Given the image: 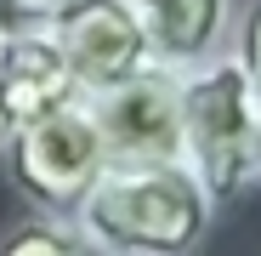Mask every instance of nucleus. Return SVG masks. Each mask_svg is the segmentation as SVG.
Returning a JSON list of instances; mask_svg holds the SVG:
<instances>
[{
	"mask_svg": "<svg viewBox=\"0 0 261 256\" xmlns=\"http://www.w3.org/2000/svg\"><path fill=\"white\" fill-rule=\"evenodd\" d=\"M216 205L199 177L170 165H108L74 211V234L91 256H193Z\"/></svg>",
	"mask_w": 261,
	"mask_h": 256,
	"instance_id": "f257e3e1",
	"label": "nucleus"
},
{
	"mask_svg": "<svg viewBox=\"0 0 261 256\" xmlns=\"http://www.w3.org/2000/svg\"><path fill=\"white\" fill-rule=\"evenodd\" d=\"M182 165L199 177L210 205H233L261 182L255 91L233 52L182 74Z\"/></svg>",
	"mask_w": 261,
	"mask_h": 256,
	"instance_id": "f03ea898",
	"label": "nucleus"
},
{
	"mask_svg": "<svg viewBox=\"0 0 261 256\" xmlns=\"http://www.w3.org/2000/svg\"><path fill=\"white\" fill-rule=\"evenodd\" d=\"M0 159H6L12 188L51 222H74V211L85 205V194L108 171L97 120L85 103H68V108L34 120V125H17L0 143Z\"/></svg>",
	"mask_w": 261,
	"mask_h": 256,
	"instance_id": "7ed1b4c3",
	"label": "nucleus"
},
{
	"mask_svg": "<svg viewBox=\"0 0 261 256\" xmlns=\"http://www.w3.org/2000/svg\"><path fill=\"white\" fill-rule=\"evenodd\" d=\"M108 165H170L182 159V80L159 63L85 103Z\"/></svg>",
	"mask_w": 261,
	"mask_h": 256,
	"instance_id": "20e7f679",
	"label": "nucleus"
},
{
	"mask_svg": "<svg viewBox=\"0 0 261 256\" xmlns=\"http://www.w3.org/2000/svg\"><path fill=\"white\" fill-rule=\"evenodd\" d=\"M51 40H57V52H63V63L74 74V91L85 103L114 91V85H125L130 74L153 68L148 34L130 17L125 0H68Z\"/></svg>",
	"mask_w": 261,
	"mask_h": 256,
	"instance_id": "39448f33",
	"label": "nucleus"
},
{
	"mask_svg": "<svg viewBox=\"0 0 261 256\" xmlns=\"http://www.w3.org/2000/svg\"><path fill=\"white\" fill-rule=\"evenodd\" d=\"M165 74H193L233 52V0H125Z\"/></svg>",
	"mask_w": 261,
	"mask_h": 256,
	"instance_id": "423d86ee",
	"label": "nucleus"
},
{
	"mask_svg": "<svg viewBox=\"0 0 261 256\" xmlns=\"http://www.w3.org/2000/svg\"><path fill=\"white\" fill-rule=\"evenodd\" d=\"M68 103H85L74 91V74L57 52L51 34H12L0 46V120H6V137L17 125H34Z\"/></svg>",
	"mask_w": 261,
	"mask_h": 256,
	"instance_id": "0eeeda50",
	"label": "nucleus"
},
{
	"mask_svg": "<svg viewBox=\"0 0 261 256\" xmlns=\"http://www.w3.org/2000/svg\"><path fill=\"white\" fill-rule=\"evenodd\" d=\"M0 256H91V250L80 245V234L68 222L29 217V222H17L6 239H0Z\"/></svg>",
	"mask_w": 261,
	"mask_h": 256,
	"instance_id": "6e6552de",
	"label": "nucleus"
},
{
	"mask_svg": "<svg viewBox=\"0 0 261 256\" xmlns=\"http://www.w3.org/2000/svg\"><path fill=\"white\" fill-rule=\"evenodd\" d=\"M233 57H239L244 74H250V91H255V125H261V0L239 17V29H233Z\"/></svg>",
	"mask_w": 261,
	"mask_h": 256,
	"instance_id": "1a4fd4ad",
	"label": "nucleus"
},
{
	"mask_svg": "<svg viewBox=\"0 0 261 256\" xmlns=\"http://www.w3.org/2000/svg\"><path fill=\"white\" fill-rule=\"evenodd\" d=\"M0 46H6V34H0ZM0 143H6V120H0Z\"/></svg>",
	"mask_w": 261,
	"mask_h": 256,
	"instance_id": "9d476101",
	"label": "nucleus"
}]
</instances>
